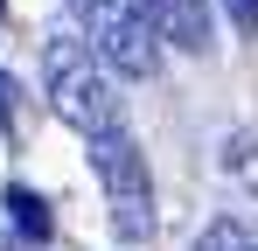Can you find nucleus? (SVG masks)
Instances as JSON below:
<instances>
[{
  "label": "nucleus",
  "mask_w": 258,
  "mask_h": 251,
  "mask_svg": "<svg viewBox=\"0 0 258 251\" xmlns=\"http://www.w3.org/2000/svg\"><path fill=\"white\" fill-rule=\"evenodd\" d=\"M91 167H98V189H105V203H112L119 237H147V230H154V181H147L140 140H133L126 126L98 133V140H91Z\"/></svg>",
  "instance_id": "3"
},
{
  "label": "nucleus",
  "mask_w": 258,
  "mask_h": 251,
  "mask_svg": "<svg viewBox=\"0 0 258 251\" xmlns=\"http://www.w3.org/2000/svg\"><path fill=\"white\" fill-rule=\"evenodd\" d=\"M7 209H14V230H21V237H35V244L56 230V216H49V203L35 196V189H7Z\"/></svg>",
  "instance_id": "5"
},
{
  "label": "nucleus",
  "mask_w": 258,
  "mask_h": 251,
  "mask_svg": "<svg viewBox=\"0 0 258 251\" xmlns=\"http://www.w3.org/2000/svg\"><path fill=\"white\" fill-rule=\"evenodd\" d=\"M196 251H258V237H244L237 223H210V230L196 237Z\"/></svg>",
  "instance_id": "6"
},
{
  "label": "nucleus",
  "mask_w": 258,
  "mask_h": 251,
  "mask_svg": "<svg viewBox=\"0 0 258 251\" xmlns=\"http://www.w3.org/2000/svg\"><path fill=\"white\" fill-rule=\"evenodd\" d=\"M70 14H77L84 42L119 77H154L161 70V35H154V21H147L140 0H70Z\"/></svg>",
  "instance_id": "2"
},
{
  "label": "nucleus",
  "mask_w": 258,
  "mask_h": 251,
  "mask_svg": "<svg viewBox=\"0 0 258 251\" xmlns=\"http://www.w3.org/2000/svg\"><path fill=\"white\" fill-rule=\"evenodd\" d=\"M14 105H21V84L0 70V126H14Z\"/></svg>",
  "instance_id": "8"
},
{
  "label": "nucleus",
  "mask_w": 258,
  "mask_h": 251,
  "mask_svg": "<svg viewBox=\"0 0 258 251\" xmlns=\"http://www.w3.org/2000/svg\"><path fill=\"white\" fill-rule=\"evenodd\" d=\"M112 77H119V70H112L77 28H56V35L42 42V91H49V105H56V119L77 126L84 140L126 126V98H119Z\"/></svg>",
  "instance_id": "1"
},
{
  "label": "nucleus",
  "mask_w": 258,
  "mask_h": 251,
  "mask_svg": "<svg viewBox=\"0 0 258 251\" xmlns=\"http://www.w3.org/2000/svg\"><path fill=\"white\" fill-rule=\"evenodd\" d=\"M223 14H230L237 35H258V0H223Z\"/></svg>",
  "instance_id": "7"
},
{
  "label": "nucleus",
  "mask_w": 258,
  "mask_h": 251,
  "mask_svg": "<svg viewBox=\"0 0 258 251\" xmlns=\"http://www.w3.org/2000/svg\"><path fill=\"white\" fill-rule=\"evenodd\" d=\"M14 251H28V244H14Z\"/></svg>",
  "instance_id": "10"
},
{
  "label": "nucleus",
  "mask_w": 258,
  "mask_h": 251,
  "mask_svg": "<svg viewBox=\"0 0 258 251\" xmlns=\"http://www.w3.org/2000/svg\"><path fill=\"white\" fill-rule=\"evenodd\" d=\"M140 7H147V21H154V35H161V42L188 49V56H210V49H216L210 0H140Z\"/></svg>",
  "instance_id": "4"
},
{
  "label": "nucleus",
  "mask_w": 258,
  "mask_h": 251,
  "mask_svg": "<svg viewBox=\"0 0 258 251\" xmlns=\"http://www.w3.org/2000/svg\"><path fill=\"white\" fill-rule=\"evenodd\" d=\"M0 21H7V0H0Z\"/></svg>",
  "instance_id": "9"
}]
</instances>
